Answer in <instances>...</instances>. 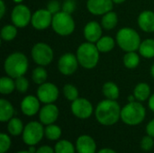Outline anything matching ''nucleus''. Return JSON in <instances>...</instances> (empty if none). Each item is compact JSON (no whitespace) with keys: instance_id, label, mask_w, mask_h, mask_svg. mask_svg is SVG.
I'll return each instance as SVG.
<instances>
[{"instance_id":"0eeeda50","label":"nucleus","mask_w":154,"mask_h":153,"mask_svg":"<svg viewBox=\"0 0 154 153\" xmlns=\"http://www.w3.org/2000/svg\"><path fill=\"white\" fill-rule=\"evenodd\" d=\"M32 58L39 66H47L53 60V50L45 42H37L32 49Z\"/></svg>"},{"instance_id":"5701e85b","label":"nucleus","mask_w":154,"mask_h":153,"mask_svg":"<svg viewBox=\"0 0 154 153\" xmlns=\"http://www.w3.org/2000/svg\"><path fill=\"white\" fill-rule=\"evenodd\" d=\"M134 95L138 101H145L151 96V88L147 83H139L134 90Z\"/></svg>"},{"instance_id":"c85d7f7f","label":"nucleus","mask_w":154,"mask_h":153,"mask_svg":"<svg viewBox=\"0 0 154 153\" xmlns=\"http://www.w3.org/2000/svg\"><path fill=\"white\" fill-rule=\"evenodd\" d=\"M48 78L47 70L43 68V66L36 67L32 73V78L33 82L37 85H42L46 82Z\"/></svg>"},{"instance_id":"7c9ffc66","label":"nucleus","mask_w":154,"mask_h":153,"mask_svg":"<svg viewBox=\"0 0 154 153\" xmlns=\"http://www.w3.org/2000/svg\"><path fill=\"white\" fill-rule=\"evenodd\" d=\"M54 151L55 153H75V148L70 142L62 140L56 143Z\"/></svg>"},{"instance_id":"f704fd0d","label":"nucleus","mask_w":154,"mask_h":153,"mask_svg":"<svg viewBox=\"0 0 154 153\" xmlns=\"http://www.w3.org/2000/svg\"><path fill=\"white\" fill-rule=\"evenodd\" d=\"M11 146V139L5 133L0 134V153L6 152Z\"/></svg>"},{"instance_id":"e433bc0d","label":"nucleus","mask_w":154,"mask_h":153,"mask_svg":"<svg viewBox=\"0 0 154 153\" xmlns=\"http://www.w3.org/2000/svg\"><path fill=\"white\" fill-rule=\"evenodd\" d=\"M154 145V141L153 137L148 135V136H145L143 138L142 142H141V147L143 151H149L152 149Z\"/></svg>"},{"instance_id":"4c0bfd02","label":"nucleus","mask_w":154,"mask_h":153,"mask_svg":"<svg viewBox=\"0 0 154 153\" xmlns=\"http://www.w3.org/2000/svg\"><path fill=\"white\" fill-rule=\"evenodd\" d=\"M47 9L52 14H55L57 13H59L61 9V5L57 1V0H51L47 4Z\"/></svg>"},{"instance_id":"bb28decb","label":"nucleus","mask_w":154,"mask_h":153,"mask_svg":"<svg viewBox=\"0 0 154 153\" xmlns=\"http://www.w3.org/2000/svg\"><path fill=\"white\" fill-rule=\"evenodd\" d=\"M124 64L127 69H133L137 68L140 63V57L135 51H129L126 52L123 59Z\"/></svg>"},{"instance_id":"dca6fc26","label":"nucleus","mask_w":154,"mask_h":153,"mask_svg":"<svg viewBox=\"0 0 154 153\" xmlns=\"http://www.w3.org/2000/svg\"><path fill=\"white\" fill-rule=\"evenodd\" d=\"M59 116V109L53 104H45L40 111V120L42 124H52Z\"/></svg>"},{"instance_id":"37998d69","label":"nucleus","mask_w":154,"mask_h":153,"mask_svg":"<svg viewBox=\"0 0 154 153\" xmlns=\"http://www.w3.org/2000/svg\"><path fill=\"white\" fill-rule=\"evenodd\" d=\"M97 153H116L114 150L112 149H107V148H105V149H102L100 150Z\"/></svg>"},{"instance_id":"412c9836","label":"nucleus","mask_w":154,"mask_h":153,"mask_svg":"<svg viewBox=\"0 0 154 153\" xmlns=\"http://www.w3.org/2000/svg\"><path fill=\"white\" fill-rule=\"evenodd\" d=\"M103 94L104 96L106 97V99H110V100H116L119 97V87H117V85L112 81H108L106 82L103 86L102 88Z\"/></svg>"},{"instance_id":"c9c22d12","label":"nucleus","mask_w":154,"mask_h":153,"mask_svg":"<svg viewBox=\"0 0 154 153\" xmlns=\"http://www.w3.org/2000/svg\"><path fill=\"white\" fill-rule=\"evenodd\" d=\"M76 9V1L75 0H65L61 5V11L71 14Z\"/></svg>"},{"instance_id":"f03ea898","label":"nucleus","mask_w":154,"mask_h":153,"mask_svg":"<svg viewBox=\"0 0 154 153\" xmlns=\"http://www.w3.org/2000/svg\"><path fill=\"white\" fill-rule=\"evenodd\" d=\"M4 69L7 76L13 78L23 76L28 69V59L22 52H14L5 59Z\"/></svg>"},{"instance_id":"1a4fd4ad","label":"nucleus","mask_w":154,"mask_h":153,"mask_svg":"<svg viewBox=\"0 0 154 153\" xmlns=\"http://www.w3.org/2000/svg\"><path fill=\"white\" fill-rule=\"evenodd\" d=\"M32 13L25 5L18 4L14 7L11 13V20L14 25L18 28H23L31 23Z\"/></svg>"},{"instance_id":"cd10ccee","label":"nucleus","mask_w":154,"mask_h":153,"mask_svg":"<svg viewBox=\"0 0 154 153\" xmlns=\"http://www.w3.org/2000/svg\"><path fill=\"white\" fill-rule=\"evenodd\" d=\"M7 129H8V132L10 133V134H12L14 136H18L22 133V132H23L24 127H23V122L19 118L13 117L12 119L9 120Z\"/></svg>"},{"instance_id":"79ce46f5","label":"nucleus","mask_w":154,"mask_h":153,"mask_svg":"<svg viewBox=\"0 0 154 153\" xmlns=\"http://www.w3.org/2000/svg\"><path fill=\"white\" fill-rule=\"evenodd\" d=\"M148 105H149V107L150 109L154 112V94L152 95L150 97H149V102H148Z\"/></svg>"},{"instance_id":"6e6552de","label":"nucleus","mask_w":154,"mask_h":153,"mask_svg":"<svg viewBox=\"0 0 154 153\" xmlns=\"http://www.w3.org/2000/svg\"><path fill=\"white\" fill-rule=\"evenodd\" d=\"M42 124L38 122H30L27 124L23 132V140L25 144L33 146L41 142L43 137Z\"/></svg>"},{"instance_id":"473e14b6","label":"nucleus","mask_w":154,"mask_h":153,"mask_svg":"<svg viewBox=\"0 0 154 153\" xmlns=\"http://www.w3.org/2000/svg\"><path fill=\"white\" fill-rule=\"evenodd\" d=\"M63 95L68 100L73 102L77 98H79V90L75 86L71 84H67L63 87Z\"/></svg>"},{"instance_id":"c756f323","label":"nucleus","mask_w":154,"mask_h":153,"mask_svg":"<svg viewBox=\"0 0 154 153\" xmlns=\"http://www.w3.org/2000/svg\"><path fill=\"white\" fill-rule=\"evenodd\" d=\"M17 35V27L14 24H6L1 30V39L5 41L14 40Z\"/></svg>"},{"instance_id":"20e7f679","label":"nucleus","mask_w":154,"mask_h":153,"mask_svg":"<svg viewBox=\"0 0 154 153\" xmlns=\"http://www.w3.org/2000/svg\"><path fill=\"white\" fill-rule=\"evenodd\" d=\"M116 42L123 50L129 52L137 50L142 41L139 33L134 29L125 27L117 32Z\"/></svg>"},{"instance_id":"ddd939ff","label":"nucleus","mask_w":154,"mask_h":153,"mask_svg":"<svg viewBox=\"0 0 154 153\" xmlns=\"http://www.w3.org/2000/svg\"><path fill=\"white\" fill-rule=\"evenodd\" d=\"M71 111L73 115L79 119H87L93 113L92 104L86 98H77L71 104Z\"/></svg>"},{"instance_id":"2f4dec72","label":"nucleus","mask_w":154,"mask_h":153,"mask_svg":"<svg viewBox=\"0 0 154 153\" xmlns=\"http://www.w3.org/2000/svg\"><path fill=\"white\" fill-rule=\"evenodd\" d=\"M44 134L49 140L56 141L61 135V129L58 125L49 124V125H47V127L44 130Z\"/></svg>"},{"instance_id":"f257e3e1","label":"nucleus","mask_w":154,"mask_h":153,"mask_svg":"<svg viewBox=\"0 0 154 153\" xmlns=\"http://www.w3.org/2000/svg\"><path fill=\"white\" fill-rule=\"evenodd\" d=\"M121 108L116 100L106 99L98 103L96 108V118L103 125H113L121 118Z\"/></svg>"},{"instance_id":"39448f33","label":"nucleus","mask_w":154,"mask_h":153,"mask_svg":"<svg viewBox=\"0 0 154 153\" xmlns=\"http://www.w3.org/2000/svg\"><path fill=\"white\" fill-rule=\"evenodd\" d=\"M146 115L144 106L139 102H129L121 110V119L128 125H137L141 124Z\"/></svg>"},{"instance_id":"7ed1b4c3","label":"nucleus","mask_w":154,"mask_h":153,"mask_svg":"<svg viewBox=\"0 0 154 153\" xmlns=\"http://www.w3.org/2000/svg\"><path fill=\"white\" fill-rule=\"evenodd\" d=\"M99 50L97 45L92 42H84L77 50V58L79 65L87 69H94L99 60Z\"/></svg>"},{"instance_id":"a19ab883","label":"nucleus","mask_w":154,"mask_h":153,"mask_svg":"<svg viewBox=\"0 0 154 153\" xmlns=\"http://www.w3.org/2000/svg\"><path fill=\"white\" fill-rule=\"evenodd\" d=\"M5 5L4 0H0V18H3L5 14Z\"/></svg>"},{"instance_id":"8fccbe9b","label":"nucleus","mask_w":154,"mask_h":153,"mask_svg":"<svg viewBox=\"0 0 154 153\" xmlns=\"http://www.w3.org/2000/svg\"><path fill=\"white\" fill-rule=\"evenodd\" d=\"M17 153H31L29 151H19V152H17Z\"/></svg>"},{"instance_id":"2eb2a0df","label":"nucleus","mask_w":154,"mask_h":153,"mask_svg":"<svg viewBox=\"0 0 154 153\" xmlns=\"http://www.w3.org/2000/svg\"><path fill=\"white\" fill-rule=\"evenodd\" d=\"M83 32L87 41L95 43L102 37V25L96 21H90L85 25Z\"/></svg>"},{"instance_id":"b1692460","label":"nucleus","mask_w":154,"mask_h":153,"mask_svg":"<svg viewBox=\"0 0 154 153\" xmlns=\"http://www.w3.org/2000/svg\"><path fill=\"white\" fill-rule=\"evenodd\" d=\"M118 23V17L116 13L110 11L105 14L101 19V25L106 30H112L114 29Z\"/></svg>"},{"instance_id":"9b49d317","label":"nucleus","mask_w":154,"mask_h":153,"mask_svg":"<svg viewBox=\"0 0 154 153\" xmlns=\"http://www.w3.org/2000/svg\"><path fill=\"white\" fill-rule=\"evenodd\" d=\"M79 64V63L76 55L72 53H65L59 59L58 69L62 75L70 76L76 72Z\"/></svg>"},{"instance_id":"4468645a","label":"nucleus","mask_w":154,"mask_h":153,"mask_svg":"<svg viewBox=\"0 0 154 153\" xmlns=\"http://www.w3.org/2000/svg\"><path fill=\"white\" fill-rule=\"evenodd\" d=\"M113 6V0H88L87 2L88 10L95 15H104L112 11Z\"/></svg>"},{"instance_id":"6ab92c4d","label":"nucleus","mask_w":154,"mask_h":153,"mask_svg":"<svg viewBox=\"0 0 154 153\" xmlns=\"http://www.w3.org/2000/svg\"><path fill=\"white\" fill-rule=\"evenodd\" d=\"M138 25L145 32H154V12H142L138 16Z\"/></svg>"},{"instance_id":"58836bf2","label":"nucleus","mask_w":154,"mask_h":153,"mask_svg":"<svg viewBox=\"0 0 154 153\" xmlns=\"http://www.w3.org/2000/svg\"><path fill=\"white\" fill-rule=\"evenodd\" d=\"M146 132L148 133V135L152 136L154 138V119L152 120L146 126Z\"/></svg>"},{"instance_id":"a878e982","label":"nucleus","mask_w":154,"mask_h":153,"mask_svg":"<svg viewBox=\"0 0 154 153\" xmlns=\"http://www.w3.org/2000/svg\"><path fill=\"white\" fill-rule=\"evenodd\" d=\"M15 88V81L11 77H3L0 79V93L3 95L11 94Z\"/></svg>"},{"instance_id":"72a5a7b5","label":"nucleus","mask_w":154,"mask_h":153,"mask_svg":"<svg viewBox=\"0 0 154 153\" xmlns=\"http://www.w3.org/2000/svg\"><path fill=\"white\" fill-rule=\"evenodd\" d=\"M15 88L20 92V93H25L28 90L29 87V82L26 78L23 76L18 77L15 78Z\"/></svg>"},{"instance_id":"f3484780","label":"nucleus","mask_w":154,"mask_h":153,"mask_svg":"<svg viewBox=\"0 0 154 153\" xmlns=\"http://www.w3.org/2000/svg\"><path fill=\"white\" fill-rule=\"evenodd\" d=\"M40 100L34 96H27L21 102V110L23 115L32 116L36 115L40 109Z\"/></svg>"},{"instance_id":"423d86ee","label":"nucleus","mask_w":154,"mask_h":153,"mask_svg":"<svg viewBox=\"0 0 154 153\" xmlns=\"http://www.w3.org/2000/svg\"><path fill=\"white\" fill-rule=\"evenodd\" d=\"M51 26L53 31L61 36H67L71 34L75 30V22L71 14L60 11L53 14Z\"/></svg>"},{"instance_id":"de8ad7c7","label":"nucleus","mask_w":154,"mask_h":153,"mask_svg":"<svg viewBox=\"0 0 154 153\" xmlns=\"http://www.w3.org/2000/svg\"><path fill=\"white\" fill-rule=\"evenodd\" d=\"M151 74H152V78H154V64H153V65H152V69H151Z\"/></svg>"},{"instance_id":"a211bd4d","label":"nucleus","mask_w":154,"mask_h":153,"mask_svg":"<svg viewBox=\"0 0 154 153\" xmlns=\"http://www.w3.org/2000/svg\"><path fill=\"white\" fill-rule=\"evenodd\" d=\"M76 149L79 153H95L97 145L92 137L88 135H81L76 142Z\"/></svg>"},{"instance_id":"4be33fe9","label":"nucleus","mask_w":154,"mask_h":153,"mask_svg":"<svg viewBox=\"0 0 154 153\" xmlns=\"http://www.w3.org/2000/svg\"><path fill=\"white\" fill-rule=\"evenodd\" d=\"M97 48L98 49L99 52L106 53L111 51L116 45L114 38L111 36H102L97 42H96Z\"/></svg>"},{"instance_id":"393cba45","label":"nucleus","mask_w":154,"mask_h":153,"mask_svg":"<svg viewBox=\"0 0 154 153\" xmlns=\"http://www.w3.org/2000/svg\"><path fill=\"white\" fill-rule=\"evenodd\" d=\"M140 54L147 59L154 57V39H146L141 42L139 47Z\"/></svg>"},{"instance_id":"09e8293b","label":"nucleus","mask_w":154,"mask_h":153,"mask_svg":"<svg viewBox=\"0 0 154 153\" xmlns=\"http://www.w3.org/2000/svg\"><path fill=\"white\" fill-rule=\"evenodd\" d=\"M14 2H15V3H17V4H20V3H22V1H23V0H13Z\"/></svg>"},{"instance_id":"a18cd8bd","label":"nucleus","mask_w":154,"mask_h":153,"mask_svg":"<svg viewBox=\"0 0 154 153\" xmlns=\"http://www.w3.org/2000/svg\"><path fill=\"white\" fill-rule=\"evenodd\" d=\"M125 1H126V0H113V2L116 3V4H122V3H124Z\"/></svg>"},{"instance_id":"aec40b11","label":"nucleus","mask_w":154,"mask_h":153,"mask_svg":"<svg viewBox=\"0 0 154 153\" xmlns=\"http://www.w3.org/2000/svg\"><path fill=\"white\" fill-rule=\"evenodd\" d=\"M14 113V111L12 104L7 100L1 98L0 99V121L2 123L9 121L10 119L13 118Z\"/></svg>"},{"instance_id":"f8f14e48","label":"nucleus","mask_w":154,"mask_h":153,"mask_svg":"<svg viewBox=\"0 0 154 153\" xmlns=\"http://www.w3.org/2000/svg\"><path fill=\"white\" fill-rule=\"evenodd\" d=\"M53 14L48 9H39L32 15L31 23L36 30H45L52 23Z\"/></svg>"},{"instance_id":"9d476101","label":"nucleus","mask_w":154,"mask_h":153,"mask_svg":"<svg viewBox=\"0 0 154 153\" xmlns=\"http://www.w3.org/2000/svg\"><path fill=\"white\" fill-rule=\"evenodd\" d=\"M37 97L43 104H52L59 97V89L54 84L45 82L38 87Z\"/></svg>"},{"instance_id":"c03bdc74","label":"nucleus","mask_w":154,"mask_h":153,"mask_svg":"<svg viewBox=\"0 0 154 153\" xmlns=\"http://www.w3.org/2000/svg\"><path fill=\"white\" fill-rule=\"evenodd\" d=\"M135 96H134V95H133V96H128V101L129 102H134L135 101Z\"/></svg>"},{"instance_id":"49530a36","label":"nucleus","mask_w":154,"mask_h":153,"mask_svg":"<svg viewBox=\"0 0 154 153\" xmlns=\"http://www.w3.org/2000/svg\"><path fill=\"white\" fill-rule=\"evenodd\" d=\"M29 151H30L31 153H36V150H35V149H34V148L32 146V147L29 149Z\"/></svg>"},{"instance_id":"ea45409f","label":"nucleus","mask_w":154,"mask_h":153,"mask_svg":"<svg viewBox=\"0 0 154 153\" xmlns=\"http://www.w3.org/2000/svg\"><path fill=\"white\" fill-rule=\"evenodd\" d=\"M36 153H55V151L50 146H42L36 151Z\"/></svg>"}]
</instances>
